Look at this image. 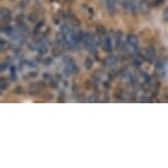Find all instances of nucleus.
<instances>
[{"label": "nucleus", "instance_id": "nucleus-39", "mask_svg": "<svg viewBox=\"0 0 168 168\" xmlns=\"http://www.w3.org/2000/svg\"><path fill=\"white\" fill-rule=\"evenodd\" d=\"M163 20L165 22H168V7L164 10V13H163Z\"/></svg>", "mask_w": 168, "mask_h": 168}, {"label": "nucleus", "instance_id": "nucleus-21", "mask_svg": "<svg viewBox=\"0 0 168 168\" xmlns=\"http://www.w3.org/2000/svg\"><path fill=\"white\" fill-rule=\"evenodd\" d=\"M38 19H39V14H38V12H31L28 17V20L32 23L38 22Z\"/></svg>", "mask_w": 168, "mask_h": 168}, {"label": "nucleus", "instance_id": "nucleus-34", "mask_svg": "<svg viewBox=\"0 0 168 168\" xmlns=\"http://www.w3.org/2000/svg\"><path fill=\"white\" fill-rule=\"evenodd\" d=\"M88 101L89 102H98L99 101V97H98V95H95V94H92L90 97L88 98Z\"/></svg>", "mask_w": 168, "mask_h": 168}, {"label": "nucleus", "instance_id": "nucleus-15", "mask_svg": "<svg viewBox=\"0 0 168 168\" xmlns=\"http://www.w3.org/2000/svg\"><path fill=\"white\" fill-rule=\"evenodd\" d=\"M96 32L98 35H100L101 38L105 36V33H107V30H105V25L103 24H97L96 25Z\"/></svg>", "mask_w": 168, "mask_h": 168}, {"label": "nucleus", "instance_id": "nucleus-32", "mask_svg": "<svg viewBox=\"0 0 168 168\" xmlns=\"http://www.w3.org/2000/svg\"><path fill=\"white\" fill-rule=\"evenodd\" d=\"M65 100H66V94L62 90L61 92H59V96H58V98H57V101L58 102H65Z\"/></svg>", "mask_w": 168, "mask_h": 168}, {"label": "nucleus", "instance_id": "nucleus-23", "mask_svg": "<svg viewBox=\"0 0 168 168\" xmlns=\"http://www.w3.org/2000/svg\"><path fill=\"white\" fill-rule=\"evenodd\" d=\"M113 97L118 100H123V90L120 89H116V91L113 92Z\"/></svg>", "mask_w": 168, "mask_h": 168}, {"label": "nucleus", "instance_id": "nucleus-13", "mask_svg": "<svg viewBox=\"0 0 168 168\" xmlns=\"http://www.w3.org/2000/svg\"><path fill=\"white\" fill-rule=\"evenodd\" d=\"M44 24H45V20L44 19H42V20H40V21H38V22L35 23V27H34V29H33V35L39 34L40 30L44 27Z\"/></svg>", "mask_w": 168, "mask_h": 168}, {"label": "nucleus", "instance_id": "nucleus-1", "mask_svg": "<svg viewBox=\"0 0 168 168\" xmlns=\"http://www.w3.org/2000/svg\"><path fill=\"white\" fill-rule=\"evenodd\" d=\"M46 85H45V80L44 81H38V83H34V84H31L29 86V94L31 96H35L38 95L39 92H41L42 90H44Z\"/></svg>", "mask_w": 168, "mask_h": 168}, {"label": "nucleus", "instance_id": "nucleus-29", "mask_svg": "<svg viewBox=\"0 0 168 168\" xmlns=\"http://www.w3.org/2000/svg\"><path fill=\"white\" fill-rule=\"evenodd\" d=\"M63 74H64V76L69 77V76H70L72 74H74V73H73V70L69 68L68 66H65V67H64V69H63Z\"/></svg>", "mask_w": 168, "mask_h": 168}, {"label": "nucleus", "instance_id": "nucleus-28", "mask_svg": "<svg viewBox=\"0 0 168 168\" xmlns=\"http://www.w3.org/2000/svg\"><path fill=\"white\" fill-rule=\"evenodd\" d=\"M10 46L9 45V43L6 41V40L3 39V38H1L0 39V47H1V50H5V48H8V47Z\"/></svg>", "mask_w": 168, "mask_h": 168}, {"label": "nucleus", "instance_id": "nucleus-36", "mask_svg": "<svg viewBox=\"0 0 168 168\" xmlns=\"http://www.w3.org/2000/svg\"><path fill=\"white\" fill-rule=\"evenodd\" d=\"M52 63H53V59L51 57L43 58V64H44L45 66H50V65H52Z\"/></svg>", "mask_w": 168, "mask_h": 168}, {"label": "nucleus", "instance_id": "nucleus-25", "mask_svg": "<svg viewBox=\"0 0 168 168\" xmlns=\"http://www.w3.org/2000/svg\"><path fill=\"white\" fill-rule=\"evenodd\" d=\"M25 90L23 87H21V86H18V87H16V88L13 89V94L14 95H18V96H21V95H24Z\"/></svg>", "mask_w": 168, "mask_h": 168}, {"label": "nucleus", "instance_id": "nucleus-27", "mask_svg": "<svg viewBox=\"0 0 168 168\" xmlns=\"http://www.w3.org/2000/svg\"><path fill=\"white\" fill-rule=\"evenodd\" d=\"M133 66H134L135 68H141V66H142V61H141L138 56H135L134 59H133Z\"/></svg>", "mask_w": 168, "mask_h": 168}, {"label": "nucleus", "instance_id": "nucleus-10", "mask_svg": "<svg viewBox=\"0 0 168 168\" xmlns=\"http://www.w3.org/2000/svg\"><path fill=\"white\" fill-rule=\"evenodd\" d=\"M116 0H105V7H107L108 12L110 14L116 13Z\"/></svg>", "mask_w": 168, "mask_h": 168}, {"label": "nucleus", "instance_id": "nucleus-19", "mask_svg": "<svg viewBox=\"0 0 168 168\" xmlns=\"http://www.w3.org/2000/svg\"><path fill=\"white\" fill-rule=\"evenodd\" d=\"M21 65V69H23V67H29V68H33V67H36V65L33 63L32 61H28V59H24L20 63Z\"/></svg>", "mask_w": 168, "mask_h": 168}, {"label": "nucleus", "instance_id": "nucleus-14", "mask_svg": "<svg viewBox=\"0 0 168 168\" xmlns=\"http://www.w3.org/2000/svg\"><path fill=\"white\" fill-rule=\"evenodd\" d=\"M63 53H64V50L61 46H58V45L52 48V56L53 57H59V56L63 55Z\"/></svg>", "mask_w": 168, "mask_h": 168}, {"label": "nucleus", "instance_id": "nucleus-44", "mask_svg": "<svg viewBox=\"0 0 168 168\" xmlns=\"http://www.w3.org/2000/svg\"><path fill=\"white\" fill-rule=\"evenodd\" d=\"M55 79L57 80L58 83H59V81H61V80H62V75H59V74H56V75H55Z\"/></svg>", "mask_w": 168, "mask_h": 168}, {"label": "nucleus", "instance_id": "nucleus-20", "mask_svg": "<svg viewBox=\"0 0 168 168\" xmlns=\"http://www.w3.org/2000/svg\"><path fill=\"white\" fill-rule=\"evenodd\" d=\"M141 89L144 92H148V91L152 90V84L147 83V81H143V83H141Z\"/></svg>", "mask_w": 168, "mask_h": 168}, {"label": "nucleus", "instance_id": "nucleus-16", "mask_svg": "<svg viewBox=\"0 0 168 168\" xmlns=\"http://www.w3.org/2000/svg\"><path fill=\"white\" fill-rule=\"evenodd\" d=\"M9 87V79H7L6 77H1L0 79V90L5 91L7 90Z\"/></svg>", "mask_w": 168, "mask_h": 168}, {"label": "nucleus", "instance_id": "nucleus-38", "mask_svg": "<svg viewBox=\"0 0 168 168\" xmlns=\"http://www.w3.org/2000/svg\"><path fill=\"white\" fill-rule=\"evenodd\" d=\"M118 76V74H116V72H114V70H112V72L109 73V75H108V77H109V80H113L114 78Z\"/></svg>", "mask_w": 168, "mask_h": 168}, {"label": "nucleus", "instance_id": "nucleus-40", "mask_svg": "<svg viewBox=\"0 0 168 168\" xmlns=\"http://www.w3.org/2000/svg\"><path fill=\"white\" fill-rule=\"evenodd\" d=\"M58 81H57V80H54V79H53V80H51V81H50V85L51 86H52V87H53V88H54V89H57L58 88Z\"/></svg>", "mask_w": 168, "mask_h": 168}, {"label": "nucleus", "instance_id": "nucleus-8", "mask_svg": "<svg viewBox=\"0 0 168 168\" xmlns=\"http://www.w3.org/2000/svg\"><path fill=\"white\" fill-rule=\"evenodd\" d=\"M102 46H103V50L107 53H111L112 52V41H111L110 36H105L103 42H102Z\"/></svg>", "mask_w": 168, "mask_h": 168}, {"label": "nucleus", "instance_id": "nucleus-11", "mask_svg": "<svg viewBox=\"0 0 168 168\" xmlns=\"http://www.w3.org/2000/svg\"><path fill=\"white\" fill-rule=\"evenodd\" d=\"M14 31H16V28H13V27H11V25H9L8 23H7V24L1 25V32L6 34L7 36H9V38L13 34Z\"/></svg>", "mask_w": 168, "mask_h": 168}, {"label": "nucleus", "instance_id": "nucleus-42", "mask_svg": "<svg viewBox=\"0 0 168 168\" xmlns=\"http://www.w3.org/2000/svg\"><path fill=\"white\" fill-rule=\"evenodd\" d=\"M53 20H54V23H55V24H59V22H61V17H59V13H58L57 16H55Z\"/></svg>", "mask_w": 168, "mask_h": 168}, {"label": "nucleus", "instance_id": "nucleus-37", "mask_svg": "<svg viewBox=\"0 0 168 168\" xmlns=\"http://www.w3.org/2000/svg\"><path fill=\"white\" fill-rule=\"evenodd\" d=\"M28 46L31 51H38V45H36L35 42H33V43H29Z\"/></svg>", "mask_w": 168, "mask_h": 168}, {"label": "nucleus", "instance_id": "nucleus-22", "mask_svg": "<svg viewBox=\"0 0 168 168\" xmlns=\"http://www.w3.org/2000/svg\"><path fill=\"white\" fill-rule=\"evenodd\" d=\"M84 65L87 69H91L92 66H94V61H92V58L90 57H86L85 61H84Z\"/></svg>", "mask_w": 168, "mask_h": 168}, {"label": "nucleus", "instance_id": "nucleus-41", "mask_svg": "<svg viewBox=\"0 0 168 168\" xmlns=\"http://www.w3.org/2000/svg\"><path fill=\"white\" fill-rule=\"evenodd\" d=\"M36 77H38V73L36 72L28 73V78H36Z\"/></svg>", "mask_w": 168, "mask_h": 168}, {"label": "nucleus", "instance_id": "nucleus-17", "mask_svg": "<svg viewBox=\"0 0 168 168\" xmlns=\"http://www.w3.org/2000/svg\"><path fill=\"white\" fill-rule=\"evenodd\" d=\"M9 79L11 80V81H16V80L18 79V77H17V68H16V66H14V65H11V66H10V77H9Z\"/></svg>", "mask_w": 168, "mask_h": 168}, {"label": "nucleus", "instance_id": "nucleus-2", "mask_svg": "<svg viewBox=\"0 0 168 168\" xmlns=\"http://www.w3.org/2000/svg\"><path fill=\"white\" fill-rule=\"evenodd\" d=\"M63 62H64V64H65V66H68L69 68L73 70L74 74H78V73H79V68H78V66H77V63H76V61H75L72 56L64 55Z\"/></svg>", "mask_w": 168, "mask_h": 168}, {"label": "nucleus", "instance_id": "nucleus-12", "mask_svg": "<svg viewBox=\"0 0 168 168\" xmlns=\"http://www.w3.org/2000/svg\"><path fill=\"white\" fill-rule=\"evenodd\" d=\"M138 6H140L141 11L144 12V13H149V11H151L152 7L149 6L147 0H141L140 2H138Z\"/></svg>", "mask_w": 168, "mask_h": 168}, {"label": "nucleus", "instance_id": "nucleus-3", "mask_svg": "<svg viewBox=\"0 0 168 168\" xmlns=\"http://www.w3.org/2000/svg\"><path fill=\"white\" fill-rule=\"evenodd\" d=\"M66 19L68 20V23L72 25L73 28H79L80 24H81L79 18H77V16H75L72 11L66 12Z\"/></svg>", "mask_w": 168, "mask_h": 168}, {"label": "nucleus", "instance_id": "nucleus-33", "mask_svg": "<svg viewBox=\"0 0 168 168\" xmlns=\"http://www.w3.org/2000/svg\"><path fill=\"white\" fill-rule=\"evenodd\" d=\"M29 2H30V0H21V1L18 3V7L21 8V9H23V8H25V7H28Z\"/></svg>", "mask_w": 168, "mask_h": 168}, {"label": "nucleus", "instance_id": "nucleus-30", "mask_svg": "<svg viewBox=\"0 0 168 168\" xmlns=\"http://www.w3.org/2000/svg\"><path fill=\"white\" fill-rule=\"evenodd\" d=\"M73 95H74L75 98H78V97H79V87H78L76 84L73 85Z\"/></svg>", "mask_w": 168, "mask_h": 168}, {"label": "nucleus", "instance_id": "nucleus-18", "mask_svg": "<svg viewBox=\"0 0 168 168\" xmlns=\"http://www.w3.org/2000/svg\"><path fill=\"white\" fill-rule=\"evenodd\" d=\"M16 24H17V27H21V25L25 24L24 14H18L17 17H16Z\"/></svg>", "mask_w": 168, "mask_h": 168}, {"label": "nucleus", "instance_id": "nucleus-26", "mask_svg": "<svg viewBox=\"0 0 168 168\" xmlns=\"http://www.w3.org/2000/svg\"><path fill=\"white\" fill-rule=\"evenodd\" d=\"M141 77L143 78L144 81H147V83H151L152 84V78L146 72H141Z\"/></svg>", "mask_w": 168, "mask_h": 168}, {"label": "nucleus", "instance_id": "nucleus-6", "mask_svg": "<svg viewBox=\"0 0 168 168\" xmlns=\"http://www.w3.org/2000/svg\"><path fill=\"white\" fill-rule=\"evenodd\" d=\"M127 43L131 47H133L134 50H138V35H135V34H133V33L127 34Z\"/></svg>", "mask_w": 168, "mask_h": 168}, {"label": "nucleus", "instance_id": "nucleus-43", "mask_svg": "<svg viewBox=\"0 0 168 168\" xmlns=\"http://www.w3.org/2000/svg\"><path fill=\"white\" fill-rule=\"evenodd\" d=\"M103 87H105V89H110V87H111L110 81H109V80H107V81H103Z\"/></svg>", "mask_w": 168, "mask_h": 168}, {"label": "nucleus", "instance_id": "nucleus-31", "mask_svg": "<svg viewBox=\"0 0 168 168\" xmlns=\"http://www.w3.org/2000/svg\"><path fill=\"white\" fill-rule=\"evenodd\" d=\"M10 66V61H5L1 63V66H0V69H1V72H3V70H6L8 67Z\"/></svg>", "mask_w": 168, "mask_h": 168}, {"label": "nucleus", "instance_id": "nucleus-9", "mask_svg": "<svg viewBox=\"0 0 168 168\" xmlns=\"http://www.w3.org/2000/svg\"><path fill=\"white\" fill-rule=\"evenodd\" d=\"M102 63L105 64V66H113L118 63V57L116 55H109L103 59Z\"/></svg>", "mask_w": 168, "mask_h": 168}, {"label": "nucleus", "instance_id": "nucleus-45", "mask_svg": "<svg viewBox=\"0 0 168 168\" xmlns=\"http://www.w3.org/2000/svg\"><path fill=\"white\" fill-rule=\"evenodd\" d=\"M88 10H89V13H90L91 16H94V10H92V9H91V8H89Z\"/></svg>", "mask_w": 168, "mask_h": 168}, {"label": "nucleus", "instance_id": "nucleus-4", "mask_svg": "<svg viewBox=\"0 0 168 168\" xmlns=\"http://www.w3.org/2000/svg\"><path fill=\"white\" fill-rule=\"evenodd\" d=\"M0 16H1V21L3 23H9L12 20V12L10 9L2 7L0 10Z\"/></svg>", "mask_w": 168, "mask_h": 168}, {"label": "nucleus", "instance_id": "nucleus-7", "mask_svg": "<svg viewBox=\"0 0 168 168\" xmlns=\"http://www.w3.org/2000/svg\"><path fill=\"white\" fill-rule=\"evenodd\" d=\"M44 39L39 42H35L36 45H38V53H39L40 55H45L48 52V47H47V44L44 42Z\"/></svg>", "mask_w": 168, "mask_h": 168}, {"label": "nucleus", "instance_id": "nucleus-35", "mask_svg": "<svg viewBox=\"0 0 168 168\" xmlns=\"http://www.w3.org/2000/svg\"><path fill=\"white\" fill-rule=\"evenodd\" d=\"M43 79H44L45 81H48V83H50L51 80H53V77L50 73H44V74H43Z\"/></svg>", "mask_w": 168, "mask_h": 168}, {"label": "nucleus", "instance_id": "nucleus-24", "mask_svg": "<svg viewBox=\"0 0 168 168\" xmlns=\"http://www.w3.org/2000/svg\"><path fill=\"white\" fill-rule=\"evenodd\" d=\"M155 67H156L157 70H163V69L165 68V63H164V61H162V59H157V61L155 62Z\"/></svg>", "mask_w": 168, "mask_h": 168}, {"label": "nucleus", "instance_id": "nucleus-5", "mask_svg": "<svg viewBox=\"0 0 168 168\" xmlns=\"http://www.w3.org/2000/svg\"><path fill=\"white\" fill-rule=\"evenodd\" d=\"M145 56H146V61L149 63H154L156 59V50L153 46L147 47L145 50Z\"/></svg>", "mask_w": 168, "mask_h": 168}]
</instances>
